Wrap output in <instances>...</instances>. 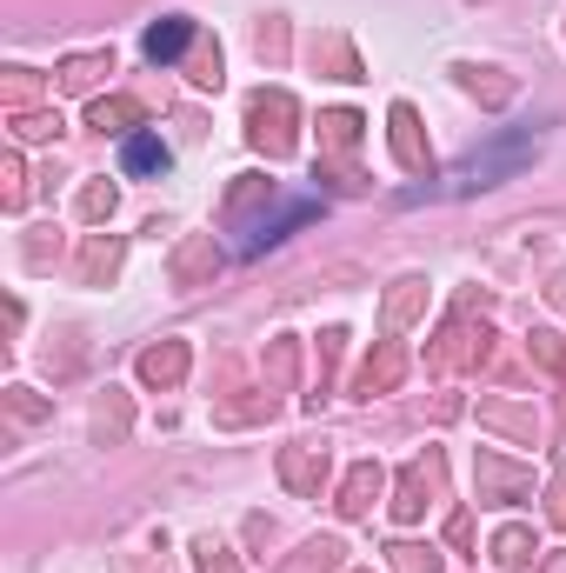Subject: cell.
Masks as SVG:
<instances>
[{
    "instance_id": "9",
    "label": "cell",
    "mask_w": 566,
    "mask_h": 573,
    "mask_svg": "<svg viewBox=\"0 0 566 573\" xmlns=\"http://www.w3.org/2000/svg\"><path fill=\"white\" fill-rule=\"evenodd\" d=\"M140 380L147 387H181L187 380V341H160L140 354Z\"/></svg>"
},
{
    "instance_id": "22",
    "label": "cell",
    "mask_w": 566,
    "mask_h": 573,
    "mask_svg": "<svg viewBox=\"0 0 566 573\" xmlns=\"http://www.w3.org/2000/svg\"><path fill=\"white\" fill-rule=\"evenodd\" d=\"M194 560H200V573H240V560H233V553H227V540H213V534L194 547Z\"/></svg>"
},
{
    "instance_id": "17",
    "label": "cell",
    "mask_w": 566,
    "mask_h": 573,
    "mask_svg": "<svg viewBox=\"0 0 566 573\" xmlns=\"http://www.w3.org/2000/svg\"><path fill=\"white\" fill-rule=\"evenodd\" d=\"M114 267H120V240H88V248H80V274L88 280H114Z\"/></svg>"
},
{
    "instance_id": "8",
    "label": "cell",
    "mask_w": 566,
    "mask_h": 573,
    "mask_svg": "<svg viewBox=\"0 0 566 573\" xmlns=\"http://www.w3.org/2000/svg\"><path fill=\"white\" fill-rule=\"evenodd\" d=\"M420 313H427V280H420V274L393 280V294H386V307H380V326H386V334H400V326H414Z\"/></svg>"
},
{
    "instance_id": "13",
    "label": "cell",
    "mask_w": 566,
    "mask_h": 573,
    "mask_svg": "<svg viewBox=\"0 0 566 573\" xmlns=\"http://www.w3.org/2000/svg\"><path fill=\"white\" fill-rule=\"evenodd\" d=\"M360 147V114H347V107H334V114H320V153H334V160H347Z\"/></svg>"
},
{
    "instance_id": "23",
    "label": "cell",
    "mask_w": 566,
    "mask_h": 573,
    "mask_svg": "<svg viewBox=\"0 0 566 573\" xmlns=\"http://www.w3.org/2000/svg\"><path fill=\"white\" fill-rule=\"evenodd\" d=\"M393 566H400V573H440L434 547H414V540H400V547H393Z\"/></svg>"
},
{
    "instance_id": "29",
    "label": "cell",
    "mask_w": 566,
    "mask_h": 573,
    "mask_svg": "<svg viewBox=\"0 0 566 573\" xmlns=\"http://www.w3.org/2000/svg\"><path fill=\"white\" fill-rule=\"evenodd\" d=\"M187 73H194V88H220V47H200Z\"/></svg>"
},
{
    "instance_id": "7",
    "label": "cell",
    "mask_w": 566,
    "mask_h": 573,
    "mask_svg": "<svg viewBox=\"0 0 566 573\" xmlns=\"http://www.w3.org/2000/svg\"><path fill=\"white\" fill-rule=\"evenodd\" d=\"M380 486H386L380 460H360V467L347 473V486H340V520H367V514H373V501H380Z\"/></svg>"
},
{
    "instance_id": "4",
    "label": "cell",
    "mask_w": 566,
    "mask_h": 573,
    "mask_svg": "<svg viewBox=\"0 0 566 573\" xmlns=\"http://www.w3.org/2000/svg\"><path fill=\"white\" fill-rule=\"evenodd\" d=\"M386 140H393V160H400L407 174H434V153H427V140H420V114H414L407 101L393 107V127H386Z\"/></svg>"
},
{
    "instance_id": "24",
    "label": "cell",
    "mask_w": 566,
    "mask_h": 573,
    "mask_svg": "<svg viewBox=\"0 0 566 573\" xmlns=\"http://www.w3.org/2000/svg\"><path fill=\"white\" fill-rule=\"evenodd\" d=\"M533 360L553 367V374H566V334H546V326H540V334H533Z\"/></svg>"
},
{
    "instance_id": "33",
    "label": "cell",
    "mask_w": 566,
    "mask_h": 573,
    "mask_svg": "<svg viewBox=\"0 0 566 573\" xmlns=\"http://www.w3.org/2000/svg\"><path fill=\"white\" fill-rule=\"evenodd\" d=\"M546 300H553V307H559V313H566V267H559V274H553V280H546Z\"/></svg>"
},
{
    "instance_id": "26",
    "label": "cell",
    "mask_w": 566,
    "mask_h": 573,
    "mask_svg": "<svg viewBox=\"0 0 566 573\" xmlns=\"http://www.w3.org/2000/svg\"><path fill=\"white\" fill-rule=\"evenodd\" d=\"M114 214V187L94 181V187H80V220H107Z\"/></svg>"
},
{
    "instance_id": "20",
    "label": "cell",
    "mask_w": 566,
    "mask_h": 573,
    "mask_svg": "<svg viewBox=\"0 0 566 573\" xmlns=\"http://www.w3.org/2000/svg\"><path fill=\"white\" fill-rule=\"evenodd\" d=\"M313 60H334V80H360V60H354V47L347 41H313Z\"/></svg>"
},
{
    "instance_id": "3",
    "label": "cell",
    "mask_w": 566,
    "mask_h": 573,
    "mask_svg": "<svg viewBox=\"0 0 566 573\" xmlns=\"http://www.w3.org/2000/svg\"><path fill=\"white\" fill-rule=\"evenodd\" d=\"M473 480H480V501H527L533 494V473L500 460V454H480L473 460Z\"/></svg>"
},
{
    "instance_id": "21",
    "label": "cell",
    "mask_w": 566,
    "mask_h": 573,
    "mask_svg": "<svg viewBox=\"0 0 566 573\" xmlns=\"http://www.w3.org/2000/svg\"><path fill=\"white\" fill-rule=\"evenodd\" d=\"M8 414H14V421H47L54 406H47L34 387H8Z\"/></svg>"
},
{
    "instance_id": "2",
    "label": "cell",
    "mask_w": 566,
    "mask_h": 573,
    "mask_svg": "<svg viewBox=\"0 0 566 573\" xmlns=\"http://www.w3.org/2000/svg\"><path fill=\"white\" fill-rule=\"evenodd\" d=\"M440 480H447V460L440 454H420L407 473H400V494H393V520L400 527H414L427 514V494H440Z\"/></svg>"
},
{
    "instance_id": "12",
    "label": "cell",
    "mask_w": 566,
    "mask_h": 573,
    "mask_svg": "<svg viewBox=\"0 0 566 573\" xmlns=\"http://www.w3.org/2000/svg\"><path fill=\"white\" fill-rule=\"evenodd\" d=\"M187 41H194V21H187V14L153 21V27H147V60H181V54H187Z\"/></svg>"
},
{
    "instance_id": "28",
    "label": "cell",
    "mask_w": 566,
    "mask_h": 573,
    "mask_svg": "<svg viewBox=\"0 0 566 573\" xmlns=\"http://www.w3.org/2000/svg\"><path fill=\"white\" fill-rule=\"evenodd\" d=\"M254 47H261V60H280V54H287V21H261Z\"/></svg>"
},
{
    "instance_id": "35",
    "label": "cell",
    "mask_w": 566,
    "mask_h": 573,
    "mask_svg": "<svg viewBox=\"0 0 566 573\" xmlns=\"http://www.w3.org/2000/svg\"><path fill=\"white\" fill-rule=\"evenodd\" d=\"M360 573H367V566H360Z\"/></svg>"
},
{
    "instance_id": "32",
    "label": "cell",
    "mask_w": 566,
    "mask_h": 573,
    "mask_svg": "<svg viewBox=\"0 0 566 573\" xmlns=\"http://www.w3.org/2000/svg\"><path fill=\"white\" fill-rule=\"evenodd\" d=\"M447 540H453V547H466V540H473V520H466V514H453V520H447Z\"/></svg>"
},
{
    "instance_id": "27",
    "label": "cell",
    "mask_w": 566,
    "mask_h": 573,
    "mask_svg": "<svg viewBox=\"0 0 566 573\" xmlns=\"http://www.w3.org/2000/svg\"><path fill=\"white\" fill-rule=\"evenodd\" d=\"M293 360H300V354H293V341H274V347H267V380H274V387H287V380H293Z\"/></svg>"
},
{
    "instance_id": "10",
    "label": "cell",
    "mask_w": 566,
    "mask_h": 573,
    "mask_svg": "<svg viewBox=\"0 0 566 573\" xmlns=\"http://www.w3.org/2000/svg\"><path fill=\"white\" fill-rule=\"evenodd\" d=\"M400 374H407V347H400V341H386L367 367H360V380H354V393H386V387H400Z\"/></svg>"
},
{
    "instance_id": "18",
    "label": "cell",
    "mask_w": 566,
    "mask_h": 573,
    "mask_svg": "<svg viewBox=\"0 0 566 573\" xmlns=\"http://www.w3.org/2000/svg\"><path fill=\"white\" fill-rule=\"evenodd\" d=\"M94 434H101L107 447H120V440H127V393H114V387H107L101 414H94Z\"/></svg>"
},
{
    "instance_id": "34",
    "label": "cell",
    "mask_w": 566,
    "mask_h": 573,
    "mask_svg": "<svg viewBox=\"0 0 566 573\" xmlns=\"http://www.w3.org/2000/svg\"><path fill=\"white\" fill-rule=\"evenodd\" d=\"M546 573H566V560H553V566H546Z\"/></svg>"
},
{
    "instance_id": "31",
    "label": "cell",
    "mask_w": 566,
    "mask_h": 573,
    "mask_svg": "<svg viewBox=\"0 0 566 573\" xmlns=\"http://www.w3.org/2000/svg\"><path fill=\"white\" fill-rule=\"evenodd\" d=\"M546 514H553V527H566V480L546 486Z\"/></svg>"
},
{
    "instance_id": "16",
    "label": "cell",
    "mask_w": 566,
    "mask_h": 573,
    "mask_svg": "<svg viewBox=\"0 0 566 573\" xmlns=\"http://www.w3.org/2000/svg\"><path fill=\"white\" fill-rule=\"evenodd\" d=\"M88 127L127 134V127H140V101H94V107H88Z\"/></svg>"
},
{
    "instance_id": "19",
    "label": "cell",
    "mask_w": 566,
    "mask_h": 573,
    "mask_svg": "<svg viewBox=\"0 0 566 573\" xmlns=\"http://www.w3.org/2000/svg\"><path fill=\"white\" fill-rule=\"evenodd\" d=\"M494 560H500L507 573H513V566H527V560H533V534H527V527H507V534L494 540Z\"/></svg>"
},
{
    "instance_id": "30",
    "label": "cell",
    "mask_w": 566,
    "mask_h": 573,
    "mask_svg": "<svg viewBox=\"0 0 566 573\" xmlns=\"http://www.w3.org/2000/svg\"><path fill=\"white\" fill-rule=\"evenodd\" d=\"M27 200V187H21V153L8 147V207H21Z\"/></svg>"
},
{
    "instance_id": "5",
    "label": "cell",
    "mask_w": 566,
    "mask_h": 573,
    "mask_svg": "<svg viewBox=\"0 0 566 573\" xmlns=\"http://www.w3.org/2000/svg\"><path fill=\"white\" fill-rule=\"evenodd\" d=\"M280 480L293 494H320V486H327V447H313V440L280 447Z\"/></svg>"
},
{
    "instance_id": "11",
    "label": "cell",
    "mask_w": 566,
    "mask_h": 573,
    "mask_svg": "<svg viewBox=\"0 0 566 573\" xmlns=\"http://www.w3.org/2000/svg\"><path fill=\"white\" fill-rule=\"evenodd\" d=\"M101 73H114V54H107V47H101V54H73V60H60V94H94Z\"/></svg>"
},
{
    "instance_id": "1",
    "label": "cell",
    "mask_w": 566,
    "mask_h": 573,
    "mask_svg": "<svg viewBox=\"0 0 566 573\" xmlns=\"http://www.w3.org/2000/svg\"><path fill=\"white\" fill-rule=\"evenodd\" d=\"M293 121H300V107H293V94H287V88H261V94L247 101V140H254L267 160H287V153L300 147Z\"/></svg>"
},
{
    "instance_id": "15",
    "label": "cell",
    "mask_w": 566,
    "mask_h": 573,
    "mask_svg": "<svg viewBox=\"0 0 566 573\" xmlns=\"http://www.w3.org/2000/svg\"><path fill=\"white\" fill-rule=\"evenodd\" d=\"M168 168H174L168 140H153V134H134L127 140V174H168Z\"/></svg>"
},
{
    "instance_id": "25",
    "label": "cell",
    "mask_w": 566,
    "mask_h": 573,
    "mask_svg": "<svg viewBox=\"0 0 566 573\" xmlns=\"http://www.w3.org/2000/svg\"><path fill=\"white\" fill-rule=\"evenodd\" d=\"M60 114H14V140H54Z\"/></svg>"
},
{
    "instance_id": "14",
    "label": "cell",
    "mask_w": 566,
    "mask_h": 573,
    "mask_svg": "<svg viewBox=\"0 0 566 573\" xmlns=\"http://www.w3.org/2000/svg\"><path fill=\"white\" fill-rule=\"evenodd\" d=\"M480 421H487V427H507V434H520L527 447L540 440V414H533V406H507V400H480Z\"/></svg>"
},
{
    "instance_id": "6",
    "label": "cell",
    "mask_w": 566,
    "mask_h": 573,
    "mask_svg": "<svg viewBox=\"0 0 566 573\" xmlns=\"http://www.w3.org/2000/svg\"><path fill=\"white\" fill-rule=\"evenodd\" d=\"M220 274V248H213V233H187L181 240V254H174V287H200Z\"/></svg>"
}]
</instances>
